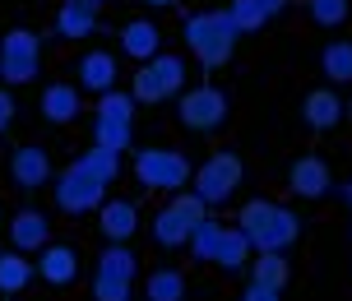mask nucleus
I'll return each mask as SVG.
<instances>
[{
  "label": "nucleus",
  "instance_id": "f257e3e1",
  "mask_svg": "<svg viewBox=\"0 0 352 301\" xmlns=\"http://www.w3.org/2000/svg\"><path fill=\"white\" fill-rule=\"evenodd\" d=\"M236 227L246 232V241L255 255H283V250L297 241V213L287 209V204H274V199H250L241 218H236Z\"/></svg>",
  "mask_w": 352,
  "mask_h": 301
},
{
  "label": "nucleus",
  "instance_id": "f03ea898",
  "mask_svg": "<svg viewBox=\"0 0 352 301\" xmlns=\"http://www.w3.org/2000/svg\"><path fill=\"white\" fill-rule=\"evenodd\" d=\"M181 37H186V47L195 52V60L204 65V70H218V65H228L232 52H236V28H232L228 10H199L181 23Z\"/></svg>",
  "mask_w": 352,
  "mask_h": 301
},
{
  "label": "nucleus",
  "instance_id": "7ed1b4c3",
  "mask_svg": "<svg viewBox=\"0 0 352 301\" xmlns=\"http://www.w3.org/2000/svg\"><path fill=\"white\" fill-rule=\"evenodd\" d=\"M209 218V204L195 195V190H176L172 195V204L167 209H158V218H153V246H162V250H176V246H186L190 241V232H195V223H204Z\"/></svg>",
  "mask_w": 352,
  "mask_h": 301
},
{
  "label": "nucleus",
  "instance_id": "20e7f679",
  "mask_svg": "<svg viewBox=\"0 0 352 301\" xmlns=\"http://www.w3.org/2000/svg\"><path fill=\"white\" fill-rule=\"evenodd\" d=\"M176 93H186V60L172 56V52H158L153 60H144L135 84H130V98L135 102H148V107L167 102Z\"/></svg>",
  "mask_w": 352,
  "mask_h": 301
},
{
  "label": "nucleus",
  "instance_id": "39448f33",
  "mask_svg": "<svg viewBox=\"0 0 352 301\" xmlns=\"http://www.w3.org/2000/svg\"><path fill=\"white\" fill-rule=\"evenodd\" d=\"M135 177H140V186H148V190H181L186 181L195 177V167L186 153H176V148H140L135 153Z\"/></svg>",
  "mask_w": 352,
  "mask_h": 301
},
{
  "label": "nucleus",
  "instance_id": "423d86ee",
  "mask_svg": "<svg viewBox=\"0 0 352 301\" xmlns=\"http://www.w3.org/2000/svg\"><path fill=\"white\" fill-rule=\"evenodd\" d=\"M241 177H246V167H241V158L232 148L209 153V158L195 167V195L204 199V204H228L232 190L241 186Z\"/></svg>",
  "mask_w": 352,
  "mask_h": 301
},
{
  "label": "nucleus",
  "instance_id": "0eeeda50",
  "mask_svg": "<svg viewBox=\"0 0 352 301\" xmlns=\"http://www.w3.org/2000/svg\"><path fill=\"white\" fill-rule=\"evenodd\" d=\"M42 65V37L28 28H10L0 37V79L5 84H33Z\"/></svg>",
  "mask_w": 352,
  "mask_h": 301
},
{
  "label": "nucleus",
  "instance_id": "6e6552de",
  "mask_svg": "<svg viewBox=\"0 0 352 301\" xmlns=\"http://www.w3.org/2000/svg\"><path fill=\"white\" fill-rule=\"evenodd\" d=\"M176 116H181V125L195 130V135H213L218 125L228 121V93L213 89V84H199L195 93H181Z\"/></svg>",
  "mask_w": 352,
  "mask_h": 301
},
{
  "label": "nucleus",
  "instance_id": "1a4fd4ad",
  "mask_svg": "<svg viewBox=\"0 0 352 301\" xmlns=\"http://www.w3.org/2000/svg\"><path fill=\"white\" fill-rule=\"evenodd\" d=\"M102 199H107V186L98 177H88L79 162H70V167L56 177V209L93 213V209H102Z\"/></svg>",
  "mask_w": 352,
  "mask_h": 301
},
{
  "label": "nucleus",
  "instance_id": "9d476101",
  "mask_svg": "<svg viewBox=\"0 0 352 301\" xmlns=\"http://www.w3.org/2000/svg\"><path fill=\"white\" fill-rule=\"evenodd\" d=\"M98 232H102L111 246H125V241L140 232V209H135V199H102V209H98Z\"/></svg>",
  "mask_w": 352,
  "mask_h": 301
},
{
  "label": "nucleus",
  "instance_id": "9b49d317",
  "mask_svg": "<svg viewBox=\"0 0 352 301\" xmlns=\"http://www.w3.org/2000/svg\"><path fill=\"white\" fill-rule=\"evenodd\" d=\"M10 181H14L19 190H42V186L52 181V158H47V148L23 144L14 158H10Z\"/></svg>",
  "mask_w": 352,
  "mask_h": 301
},
{
  "label": "nucleus",
  "instance_id": "f8f14e48",
  "mask_svg": "<svg viewBox=\"0 0 352 301\" xmlns=\"http://www.w3.org/2000/svg\"><path fill=\"white\" fill-rule=\"evenodd\" d=\"M287 190L297 199H320L334 190V181H329V167L324 158H297L292 162V172H287Z\"/></svg>",
  "mask_w": 352,
  "mask_h": 301
},
{
  "label": "nucleus",
  "instance_id": "ddd939ff",
  "mask_svg": "<svg viewBox=\"0 0 352 301\" xmlns=\"http://www.w3.org/2000/svg\"><path fill=\"white\" fill-rule=\"evenodd\" d=\"M33 269L47 287H65L79 278V250L74 246H42V260Z\"/></svg>",
  "mask_w": 352,
  "mask_h": 301
},
{
  "label": "nucleus",
  "instance_id": "4468645a",
  "mask_svg": "<svg viewBox=\"0 0 352 301\" xmlns=\"http://www.w3.org/2000/svg\"><path fill=\"white\" fill-rule=\"evenodd\" d=\"M301 121L311 125V130H334L343 121V98L334 89H316L306 93V102H301Z\"/></svg>",
  "mask_w": 352,
  "mask_h": 301
},
{
  "label": "nucleus",
  "instance_id": "2eb2a0df",
  "mask_svg": "<svg viewBox=\"0 0 352 301\" xmlns=\"http://www.w3.org/2000/svg\"><path fill=\"white\" fill-rule=\"evenodd\" d=\"M47 213H37V209H19L14 218H10V241H14V250H42V246H52L47 241Z\"/></svg>",
  "mask_w": 352,
  "mask_h": 301
},
{
  "label": "nucleus",
  "instance_id": "dca6fc26",
  "mask_svg": "<svg viewBox=\"0 0 352 301\" xmlns=\"http://www.w3.org/2000/svg\"><path fill=\"white\" fill-rule=\"evenodd\" d=\"M158 42H162V33H158V23H153V19H130V23L121 28V52L135 56L140 65L158 56Z\"/></svg>",
  "mask_w": 352,
  "mask_h": 301
},
{
  "label": "nucleus",
  "instance_id": "f3484780",
  "mask_svg": "<svg viewBox=\"0 0 352 301\" xmlns=\"http://www.w3.org/2000/svg\"><path fill=\"white\" fill-rule=\"evenodd\" d=\"M79 79H84L88 93H111L116 89V56L111 52H84L79 56Z\"/></svg>",
  "mask_w": 352,
  "mask_h": 301
},
{
  "label": "nucleus",
  "instance_id": "a211bd4d",
  "mask_svg": "<svg viewBox=\"0 0 352 301\" xmlns=\"http://www.w3.org/2000/svg\"><path fill=\"white\" fill-rule=\"evenodd\" d=\"M250 241H246V232L241 227H223V236H218V250H213V260L209 265H218V269H228V274H241V269L250 265Z\"/></svg>",
  "mask_w": 352,
  "mask_h": 301
},
{
  "label": "nucleus",
  "instance_id": "6ab92c4d",
  "mask_svg": "<svg viewBox=\"0 0 352 301\" xmlns=\"http://www.w3.org/2000/svg\"><path fill=\"white\" fill-rule=\"evenodd\" d=\"M93 28H98V10H88L84 0H65V5H60V14H56V33L60 37L84 42Z\"/></svg>",
  "mask_w": 352,
  "mask_h": 301
},
{
  "label": "nucleus",
  "instance_id": "aec40b11",
  "mask_svg": "<svg viewBox=\"0 0 352 301\" xmlns=\"http://www.w3.org/2000/svg\"><path fill=\"white\" fill-rule=\"evenodd\" d=\"M135 144V121H107V116H93V148H107V153H130Z\"/></svg>",
  "mask_w": 352,
  "mask_h": 301
},
{
  "label": "nucleus",
  "instance_id": "412c9836",
  "mask_svg": "<svg viewBox=\"0 0 352 301\" xmlns=\"http://www.w3.org/2000/svg\"><path fill=\"white\" fill-rule=\"evenodd\" d=\"M42 116L47 121H56V125H70L74 116H79V89L74 84H52V89L42 93Z\"/></svg>",
  "mask_w": 352,
  "mask_h": 301
},
{
  "label": "nucleus",
  "instance_id": "4be33fe9",
  "mask_svg": "<svg viewBox=\"0 0 352 301\" xmlns=\"http://www.w3.org/2000/svg\"><path fill=\"white\" fill-rule=\"evenodd\" d=\"M33 260L23 250H0V292H23L33 283Z\"/></svg>",
  "mask_w": 352,
  "mask_h": 301
},
{
  "label": "nucleus",
  "instance_id": "5701e85b",
  "mask_svg": "<svg viewBox=\"0 0 352 301\" xmlns=\"http://www.w3.org/2000/svg\"><path fill=\"white\" fill-rule=\"evenodd\" d=\"M246 269H250V283L274 287V292H283V287H287V278H292V269H287V260H283V255H255Z\"/></svg>",
  "mask_w": 352,
  "mask_h": 301
},
{
  "label": "nucleus",
  "instance_id": "b1692460",
  "mask_svg": "<svg viewBox=\"0 0 352 301\" xmlns=\"http://www.w3.org/2000/svg\"><path fill=\"white\" fill-rule=\"evenodd\" d=\"M144 297L148 301H186V278L176 269H153L144 278Z\"/></svg>",
  "mask_w": 352,
  "mask_h": 301
},
{
  "label": "nucleus",
  "instance_id": "393cba45",
  "mask_svg": "<svg viewBox=\"0 0 352 301\" xmlns=\"http://www.w3.org/2000/svg\"><path fill=\"white\" fill-rule=\"evenodd\" d=\"M320 70H324V79H334V84H352V42H324Z\"/></svg>",
  "mask_w": 352,
  "mask_h": 301
},
{
  "label": "nucleus",
  "instance_id": "a878e982",
  "mask_svg": "<svg viewBox=\"0 0 352 301\" xmlns=\"http://www.w3.org/2000/svg\"><path fill=\"white\" fill-rule=\"evenodd\" d=\"M223 227H228V223H218V218H204V223H195V232H190V241H186V246H190V255L199 260V265H209V260H213Z\"/></svg>",
  "mask_w": 352,
  "mask_h": 301
},
{
  "label": "nucleus",
  "instance_id": "bb28decb",
  "mask_svg": "<svg viewBox=\"0 0 352 301\" xmlns=\"http://www.w3.org/2000/svg\"><path fill=\"white\" fill-rule=\"evenodd\" d=\"M135 278H121V274H107V269H98L93 274V301H130L135 292Z\"/></svg>",
  "mask_w": 352,
  "mask_h": 301
},
{
  "label": "nucleus",
  "instance_id": "cd10ccee",
  "mask_svg": "<svg viewBox=\"0 0 352 301\" xmlns=\"http://www.w3.org/2000/svg\"><path fill=\"white\" fill-rule=\"evenodd\" d=\"M74 162L84 167L88 177H98L102 186H111V181H116V172H121V158H116V153H107V148H88L84 158H74Z\"/></svg>",
  "mask_w": 352,
  "mask_h": 301
},
{
  "label": "nucleus",
  "instance_id": "c85d7f7f",
  "mask_svg": "<svg viewBox=\"0 0 352 301\" xmlns=\"http://www.w3.org/2000/svg\"><path fill=\"white\" fill-rule=\"evenodd\" d=\"M228 19H232V28H236V33H260L264 23H269L264 10H260V0H232Z\"/></svg>",
  "mask_w": 352,
  "mask_h": 301
},
{
  "label": "nucleus",
  "instance_id": "c756f323",
  "mask_svg": "<svg viewBox=\"0 0 352 301\" xmlns=\"http://www.w3.org/2000/svg\"><path fill=\"white\" fill-rule=\"evenodd\" d=\"M98 269L121 274V278H135V274H140V260H135V250H125V246H107L102 255H98Z\"/></svg>",
  "mask_w": 352,
  "mask_h": 301
},
{
  "label": "nucleus",
  "instance_id": "7c9ffc66",
  "mask_svg": "<svg viewBox=\"0 0 352 301\" xmlns=\"http://www.w3.org/2000/svg\"><path fill=\"white\" fill-rule=\"evenodd\" d=\"M98 116H107V121H135V98L121 89H111L98 98Z\"/></svg>",
  "mask_w": 352,
  "mask_h": 301
},
{
  "label": "nucleus",
  "instance_id": "2f4dec72",
  "mask_svg": "<svg viewBox=\"0 0 352 301\" xmlns=\"http://www.w3.org/2000/svg\"><path fill=\"white\" fill-rule=\"evenodd\" d=\"M348 5L352 0H306V10H311V19H316L320 28H338L348 19Z\"/></svg>",
  "mask_w": 352,
  "mask_h": 301
},
{
  "label": "nucleus",
  "instance_id": "473e14b6",
  "mask_svg": "<svg viewBox=\"0 0 352 301\" xmlns=\"http://www.w3.org/2000/svg\"><path fill=\"white\" fill-rule=\"evenodd\" d=\"M19 116V107H14V98H10V89H0V130H10V121Z\"/></svg>",
  "mask_w": 352,
  "mask_h": 301
},
{
  "label": "nucleus",
  "instance_id": "72a5a7b5",
  "mask_svg": "<svg viewBox=\"0 0 352 301\" xmlns=\"http://www.w3.org/2000/svg\"><path fill=\"white\" fill-rule=\"evenodd\" d=\"M241 301H278V292H274V287H260V283H246Z\"/></svg>",
  "mask_w": 352,
  "mask_h": 301
},
{
  "label": "nucleus",
  "instance_id": "f704fd0d",
  "mask_svg": "<svg viewBox=\"0 0 352 301\" xmlns=\"http://www.w3.org/2000/svg\"><path fill=\"white\" fill-rule=\"evenodd\" d=\"M260 10H264V19H278L287 10V0H260Z\"/></svg>",
  "mask_w": 352,
  "mask_h": 301
},
{
  "label": "nucleus",
  "instance_id": "c9c22d12",
  "mask_svg": "<svg viewBox=\"0 0 352 301\" xmlns=\"http://www.w3.org/2000/svg\"><path fill=\"white\" fill-rule=\"evenodd\" d=\"M338 195H343V204H348V209H352V177L343 181V190H338Z\"/></svg>",
  "mask_w": 352,
  "mask_h": 301
},
{
  "label": "nucleus",
  "instance_id": "e433bc0d",
  "mask_svg": "<svg viewBox=\"0 0 352 301\" xmlns=\"http://www.w3.org/2000/svg\"><path fill=\"white\" fill-rule=\"evenodd\" d=\"M343 121L352 125V98H348V102H343Z\"/></svg>",
  "mask_w": 352,
  "mask_h": 301
},
{
  "label": "nucleus",
  "instance_id": "4c0bfd02",
  "mask_svg": "<svg viewBox=\"0 0 352 301\" xmlns=\"http://www.w3.org/2000/svg\"><path fill=\"white\" fill-rule=\"evenodd\" d=\"M144 5H158V10H167V5H176V0H144Z\"/></svg>",
  "mask_w": 352,
  "mask_h": 301
},
{
  "label": "nucleus",
  "instance_id": "58836bf2",
  "mask_svg": "<svg viewBox=\"0 0 352 301\" xmlns=\"http://www.w3.org/2000/svg\"><path fill=\"white\" fill-rule=\"evenodd\" d=\"M84 5H88V10H98V5H107V0H84Z\"/></svg>",
  "mask_w": 352,
  "mask_h": 301
}]
</instances>
